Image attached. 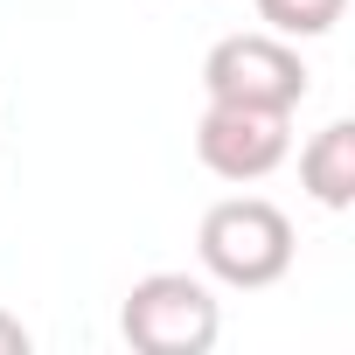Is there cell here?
I'll list each match as a JSON object with an SVG mask.
<instances>
[{
  "instance_id": "5",
  "label": "cell",
  "mask_w": 355,
  "mask_h": 355,
  "mask_svg": "<svg viewBox=\"0 0 355 355\" xmlns=\"http://www.w3.org/2000/svg\"><path fill=\"white\" fill-rule=\"evenodd\" d=\"M300 189H306L320 209H348V202H355V125H348V119L320 125V132L300 146Z\"/></svg>"
},
{
  "instance_id": "6",
  "label": "cell",
  "mask_w": 355,
  "mask_h": 355,
  "mask_svg": "<svg viewBox=\"0 0 355 355\" xmlns=\"http://www.w3.org/2000/svg\"><path fill=\"white\" fill-rule=\"evenodd\" d=\"M348 15V0H258V21L286 42H313Z\"/></svg>"
},
{
  "instance_id": "2",
  "label": "cell",
  "mask_w": 355,
  "mask_h": 355,
  "mask_svg": "<svg viewBox=\"0 0 355 355\" xmlns=\"http://www.w3.org/2000/svg\"><path fill=\"white\" fill-rule=\"evenodd\" d=\"M119 334L139 355H209L223 334V306L189 272H146L119 306Z\"/></svg>"
},
{
  "instance_id": "7",
  "label": "cell",
  "mask_w": 355,
  "mask_h": 355,
  "mask_svg": "<svg viewBox=\"0 0 355 355\" xmlns=\"http://www.w3.org/2000/svg\"><path fill=\"white\" fill-rule=\"evenodd\" d=\"M28 348H35V334H28L8 306H0V355H28Z\"/></svg>"
},
{
  "instance_id": "1",
  "label": "cell",
  "mask_w": 355,
  "mask_h": 355,
  "mask_svg": "<svg viewBox=\"0 0 355 355\" xmlns=\"http://www.w3.org/2000/svg\"><path fill=\"white\" fill-rule=\"evenodd\" d=\"M293 251H300L293 216H286L279 202H265V196H223V202L202 216V230H196L202 272H209L216 286H237V293L279 286V279L293 272Z\"/></svg>"
},
{
  "instance_id": "4",
  "label": "cell",
  "mask_w": 355,
  "mask_h": 355,
  "mask_svg": "<svg viewBox=\"0 0 355 355\" xmlns=\"http://www.w3.org/2000/svg\"><path fill=\"white\" fill-rule=\"evenodd\" d=\"M286 153H293V112L209 98V112L196 119V160L216 182H265Z\"/></svg>"
},
{
  "instance_id": "3",
  "label": "cell",
  "mask_w": 355,
  "mask_h": 355,
  "mask_svg": "<svg viewBox=\"0 0 355 355\" xmlns=\"http://www.w3.org/2000/svg\"><path fill=\"white\" fill-rule=\"evenodd\" d=\"M202 91L223 105H265V112H300L306 98V63L286 35L258 28V35H223L202 56Z\"/></svg>"
}]
</instances>
